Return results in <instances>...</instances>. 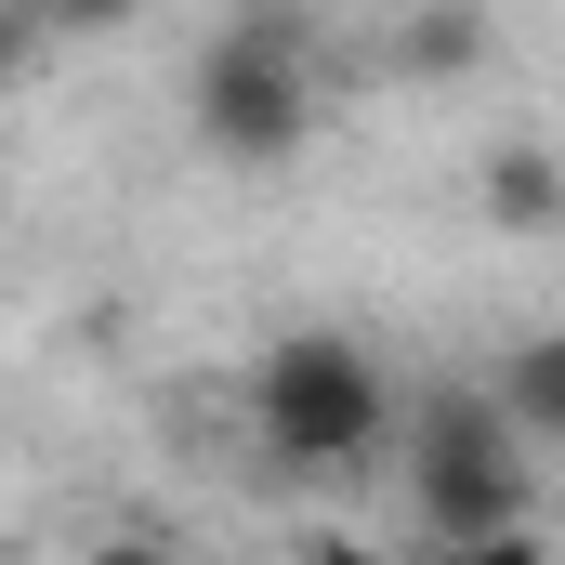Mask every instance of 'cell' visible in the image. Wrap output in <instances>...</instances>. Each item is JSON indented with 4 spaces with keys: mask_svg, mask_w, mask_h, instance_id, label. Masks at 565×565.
Segmentation results:
<instances>
[{
    "mask_svg": "<svg viewBox=\"0 0 565 565\" xmlns=\"http://www.w3.org/2000/svg\"><path fill=\"white\" fill-rule=\"evenodd\" d=\"M316 93H329V26L316 13H224L184 66V119L224 171H289L316 145Z\"/></svg>",
    "mask_w": 565,
    "mask_h": 565,
    "instance_id": "6da1fadb",
    "label": "cell"
},
{
    "mask_svg": "<svg viewBox=\"0 0 565 565\" xmlns=\"http://www.w3.org/2000/svg\"><path fill=\"white\" fill-rule=\"evenodd\" d=\"M395 434V382L355 329H277L250 355V447L277 473H355Z\"/></svg>",
    "mask_w": 565,
    "mask_h": 565,
    "instance_id": "7a4b0ae2",
    "label": "cell"
},
{
    "mask_svg": "<svg viewBox=\"0 0 565 565\" xmlns=\"http://www.w3.org/2000/svg\"><path fill=\"white\" fill-rule=\"evenodd\" d=\"M408 526H422V553L526 526V447H513V422L487 395H422V422H408Z\"/></svg>",
    "mask_w": 565,
    "mask_h": 565,
    "instance_id": "3957f363",
    "label": "cell"
},
{
    "mask_svg": "<svg viewBox=\"0 0 565 565\" xmlns=\"http://www.w3.org/2000/svg\"><path fill=\"white\" fill-rule=\"evenodd\" d=\"M487 408L513 422V447H565V329H526L487 382Z\"/></svg>",
    "mask_w": 565,
    "mask_h": 565,
    "instance_id": "277c9868",
    "label": "cell"
},
{
    "mask_svg": "<svg viewBox=\"0 0 565 565\" xmlns=\"http://www.w3.org/2000/svg\"><path fill=\"white\" fill-rule=\"evenodd\" d=\"M487 224L500 237H565V158L553 145H487Z\"/></svg>",
    "mask_w": 565,
    "mask_h": 565,
    "instance_id": "5b68a950",
    "label": "cell"
},
{
    "mask_svg": "<svg viewBox=\"0 0 565 565\" xmlns=\"http://www.w3.org/2000/svg\"><path fill=\"white\" fill-rule=\"evenodd\" d=\"M487 53H500V26H487V13H460V0L395 26V66H408V79H460V66H487Z\"/></svg>",
    "mask_w": 565,
    "mask_h": 565,
    "instance_id": "8992f818",
    "label": "cell"
},
{
    "mask_svg": "<svg viewBox=\"0 0 565 565\" xmlns=\"http://www.w3.org/2000/svg\"><path fill=\"white\" fill-rule=\"evenodd\" d=\"M422 565H553L540 526H500V540H460V553H422Z\"/></svg>",
    "mask_w": 565,
    "mask_h": 565,
    "instance_id": "52a82bcc",
    "label": "cell"
},
{
    "mask_svg": "<svg viewBox=\"0 0 565 565\" xmlns=\"http://www.w3.org/2000/svg\"><path fill=\"white\" fill-rule=\"evenodd\" d=\"M40 53H53V26H40V13H0V93H13Z\"/></svg>",
    "mask_w": 565,
    "mask_h": 565,
    "instance_id": "ba28073f",
    "label": "cell"
},
{
    "mask_svg": "<svg viewBox=\"0 0 565 565\" xmlns=\"http://www.w3.org/2000/svg\"><path fill=\"white\" fill-rule=\"evenodd\" d=\"M79 565H171V540H145V526H106V540H93Z\"/></svg>",
    "mask_w": 565,
    "mask_h": 565,
    "instance_id": "9c48e42d",
    "label": "cell"
},
{
    "mask_svg": "<svg viewBox=\"0 0 565 565\" xmlns=\"http://www.w3.org/2000/svg\"><path fill=\"white\" fill-rule=\"evenodd\" d=\"M289 565H382V553H369V540H302Z\"/></svg>",
    "mask_w": 565,
    "mask_h": 565,
    "instance_id": "30bf717a",
    "label": "cell"
}]
</instances>
